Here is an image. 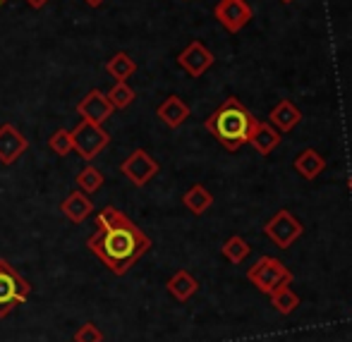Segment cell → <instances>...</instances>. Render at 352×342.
Masks as SVG:
<instances>
[{"label": "cell", "mask_w": 352, "mask_h": 342, "mask_svg": "<svg viewBox=\"0 0 352 342\" xmlns=\"http://www.w3.org/2000/svg\"><path fill=\"white\" fill-rule=\"evenodd\" d=\"M264 235L269 237L278 249H290V247L305 235V225H302L287 208H280V211H276L274 216L266 220Z\"/></svg>", "instance_id": "8992f818"}, {"label": "cell", "mask_w": 352, "mask_h": 342, "mask_svg": "<svg viewBox=\"0 0 352 342\" xmlns=\"http://www.w3.org/2000/svg\"><path fill=\"white\" fill-rule=\"evenodd\" d=\"M32 295V282L10 261L0 259V319H8L17 304H24Z\"/></svg>", "instance_id": "3957f363"}, {"label": "cell", "mask_w": 352, "mask_h": 342, "mask_svg": "<svg viewBox=\"0 0 352 342\" xmlns=\"http://www.w3.org/2000/svg\"><path fill=\"white\" fill-rule=\"evenodd\" d=\"M269 122L276 127V130L280 132V135H285V132L295 130V127L302 122V111H300V108H297L292 101H287V98H283L280 103H276V106L271 108V113H269Z\"/></svg>", "instance_id": "4fadbf2b"}, {"label": "cell", "mask_w": 352, "mask_h": 342, "mask_svg": "<svg viewBox=\"0 0 352 342\" xmlns=\"http://www.w3.org/2000/svg\"><path fill=\"white\" fill-rule=\"evenodd\" d=\"M213 62H216V56H213V53L204 46V43L197 41V38L187 43L185 51L177 56V65L185 69V72L190 74L192 79L204 77V74L213 67Z\"/></svg>", "instance_id": "9c48e42d"}, {"label": "cell", "mask_w": 352, "mask_h": 342, "mask_svg": "<svg viewBox=\"0 0 352 342\" xmlns=\"http://www.w3.org/2000/svg\"><path fill=\"white\" fill-rule=\"evenodd\" d=\"M256 120H259V117L252 115V111L247 106H242L240 98L230 96L206 117L204 127L223 148L235 153V151H240L245 144H250V135H252V130H254Z\"/></svg>", "instance_id": "7a4b0ae2"}, {"label": "cell", "mask_w": 352, "mask_h": 342, "mask_svg": "<svg viewBox=\"0 0 352 342\" xmlns=\"http://www.w3.org/2000/svg\"><path fill=\"white\" fill-rule=\"evenodd\" d=\"M87 249L113 275L122 277L151 249V240L122 211H118L116 206H106L94 220V232L87 240Z\"/></svg>", "instance_id": "6da1fadb"}, {"label": "cell", "mask_w": 352, "mask_h": 342, "mask_svg": "<svg viewBox=\"0 0 352 342\" xmlns=\"http://www.w3.org/2000/svg\"><path fill=\"white\" fill-rule=\"evenodd\" d=\"M182 206H185L192 216H204L213 206V194L204 185H192L190 190L182 194Z\"/></svg>", "instance_id": "ac0fdd59"}, {"label": "cell", "mask_w": 352, "mask_h": 342, "mask_svg": "<svg viewBox=\"0 0 352 342\" xmlns=\"http://www.w3.org/2000/svg\"><path fill=\"white\" fill-rule=\"evenodd\" d=\"M292 168H295V172H300V177H305V180H316V177L326 170V158L321 156L316 148H302L295 161H292Z\"/></svg>", "instance_id": "2e32d148"}, {"label": "cell", "mask_w": 352, "mask_h": 342, "mask_svg": "<svg viewBox=\"0 0 352 342\" xmlns=\"http://www.w3.org/2000/svg\"><path fill=\"white\" fill-rule=\"evenodd\" d=\"M74 342H103L106 338H103V330L98 328L96 323H84L79 326V330L72 335Z\"/></svg>", "instance_id": "d4e9b609"}, {"label": "cell", "mask_w": 352, "mask_h": 342, "mask_svg": "<svg viewBox=\"0 0 352 342\" xmlns=\"http://www.w3.org/2000/svg\"><path fill=\"white\" fill-rule=\"evenodd\" d=\"M247 280L261 292V295H271L283 285L292 282V271L287 269L283 261L274 259V256H261L250 271H247Z\"/></svg>", "instance_id": "277c9868"}, {"label": "cell", "mask_w": 352, "mask_h": 342, "mask_svg": "<svg viewBox=\"0 0 352 342\" xmlns=\"http://www.w3.org/2000/svg\"><path fill=\"white\" fill-rule=\"evenodd\" d=\"M348 190H350V194H352V175H350V180H348Z\"/></svg>", "instance_id": "83f0119b"}, {"label": "cell", "mask_w": 352, "mask_h": 342, "mask_svg": "<svg viewBox=\"0 0 352 342\" xmlns=\"http://www.w3.org/2000/svg\"><path fill=\"white\" fill-rule=\"evenodd\" d=\"M221 254H223V259L230 261L232 266H240L242 261H245L247 256L252 254V247H250V242H247L245 237L232 235V237H228V240L223 242Z\"/></svg>", "instance_id": "d6986e66"}, {"label": "cell", "mask_w": 352, "mask_h": 342, "mask_svg": "<svg viewBox=\"0 0 352 342\" xmlns=\"http://www.w3.org/2000/svg\"><path fill=\"white\" fill-rule=\"evenodd\" d=\"M269 299H271V306H274L280 316H290L292 311L300 306V295H297L290 285H283L278 290H274L269 295Z\"/></svg>", "instance_id": "ffe728a7"}, {"label": "cell", "mask_w": 352, "mask_h": 342, "mask_svg": "<svg viewBox=\"0 0 352 342\" xmlns=\"http://www.w3.org/2000/svg\"><path fill=\"white\" fill-rule=\"evenodd\" d=\"M84 3H87L89 8H98V5H103L106 0H84Z\"/></svg>", "instance_id": "4316f807"}, {"label": "cell", "mask_w": 352, "mask_h": 342, "mask_svg": "<svg viewBox=\"0 0 352 342\" xmlns=\"http://www.w3.org/2000/svg\"><path fill=\"white\" fill-rule=\"evenodd\" d=\"M3 3H5V0H0V5H3Z\"/></svg>", "instance_id": "f546056e"}, {"label": "cell", "mask_w": 352, "mask_h": 342, "mask_svg": "<svg viewBox=\"0 0 352 342\" xmlns=\"http://www.w3.org/2000/svg\"><path fill=\"white\" fill-rule=\"evenodd\" d=\"M74 182H77V187L84 192V194H94V192H98V190L103 187L106 177H103V172L98 170V168L87 166V168H82V170L77 172Z\"/></svg>", "instance_id": "7402d4cb"}, {"label": "cell", "mask_w": 352, "mask_h": 342, "mask_svg": "<svg viewBox=\"0 0 352 342\" xmlns=\"http://www.w3.org/2000/svg\"><path fill=\"white\" fill-rule=\"evenodd\" d=\"M113 111H116V108L111 106L106 93L98 91V89H91V91L77 103L79 117H82V120H89V122H96V125H103V122L113 115Z\"/></svg>", "instance_id": "8fae6325"}, {"label": "cell", "mask_w": 352, "mask_h": 342, "mask_svg": "<svg viewBox=\"0 0 352 342\" xmlns=\"http://www.w3.org/2000/svg\"><path fill=\"white\" fill-rule=\"evenodd\" d=\"M106 72L111 74L116 82H127V79L137 72V62L132 60L125 51H120V53H116V56H111V60L106 62Z\"/></svg>", "instance_id": "44dd1931"}, {"label": "cell", "mask_w": 352, "mask_h": 342, "mask_svg": "<svg viewBox=\"0 0 352 342\" xmlns=\"http://www.w3.org/2000/svg\"><path fill=\"white\" fill-rule=\"evenodd\" d=\"M156 115H158V120H161L166 127H170V130H177V127L185 125L187 117H190V106H187V103L182 101L180 96H168L166 101H163L161 106L156 108Z\"/></svg>", "instance_id": "5bb4252c"}, {"label": "cell", "mask_w": 352, "mask_h": 342, "mask_svg": "<svg viewBox=\"0 0 352 342\" xmlns=\"http://www.w3.org/2000/svg\"><path fill=\"white\" fill-rule=\"evenodd\" d=\"M166 287H168V292H170V297L175 301H190L192 297L199 292V280H197L190 271L180 269V271H175V273L168 277Z\"/></svg>", "instance_id": "9a60e30c"}, {"label": "cell", "mask_w": 352, "mask_h": 342, "mask_svg": "<svg viewBox=\"0 0 352 342\" xmlns=\"http://www.w3.org/2000/svg\"><path fill=\"white\" fill-rule=\"evenodd\" d=\"M60 211L65 213L67 220L79 225V223H84L94 213V204H91V199H89V194H84L82 190H77L65 196V201L60 204Z\"/></svg>", "instance_id": "e0dca14e"}, {"label": "cell", "mask_w": 352, "mask_h": 342, "mask_svg": "<svg viewBox=\"0 0 352 342\" xmlns=\"http://www.w3.org/2000/svg\"><path fill=\"white\" fill-rule=\"evenodd\" d=\"M29 3V8H34V10H41V8H46L51 0H27Z\"/></svg>", "instance_id": "484cf974"}, {"label": "cell", "mask_w": 352, "mask_h": 342, "mask_svg": "<svg viewBox=\"0 0 352 342\" xmlns=\"http://www.w3.org/2000/svg\"><path fill=\"white\" fill-rule=\"evenodd\" d=\"M213 17L218 19V24L226 32L237 34L252 22L254 10L247 0H218L216 8H213Z\"/></svg>", "instance_id": "ba28073f"}, {"label": "cell", "mask_w": 352, "mask_h": 342, "mask_svg": "<svg viewBox=\"0 0 352 342\" xmlns=\"http://www.w3.org/2000/svg\"><path fill=\"white\" fill-rule=\"evenodd\" d=\"M280 141H283V135L276 130L274 125H271V122L256 120L254 130H252V135H250V144L254 146L256 153H261V156H271V153L280 146Z\"/></svg>", "instance_id": "7c38bea8"}, {"label": "cell", "mask_w": 352, "mask_h": 342, "mask_svg": "<svg viewBox=\"0 0 352 342\" xmlns=\"http://www.w3.org/2000/svg\"><path fill=\"white\" fill-rule=\"evenodd\" d=\"M280 3H295V0H280Z\"/></svg>", "instance_id": "f1b7e54d"}, {"label": "cell", "mask_w": 352, "mask_h": 342, "mask_svg": "<svg viewBox=\"0 0 352 342\" xmlns=\"http://www.w3.org/2000/svg\"><path fill=\"white\" fill-rule=\"evenodd\" d=\"M27 148H29V139L24 137L17 127L10 125V122H5V125L0 127V163H3V166L17 163L19 158L27 153Z\"/></svg>", "instance_id": "30bf717a"}, {"label": "cell", "mask_w": 352, "mask_h": 342, "mask_svg": "<svg viewBox=\"0 0 352 342\" xmlns=\"http://www.w3.org/2000/svg\"><path fill=\"white\" fill-rule=\"evenodd\" d=\"M106 98L111 101V106L116 108V111H125L127 106H132V101L137 98V93L127 82H116L111 91L106 93Z\"/></svg>", "instance_id": "603a6c76"}, {"label": "cell", "mask_w": 352, "mask_h": 342, "mask_svg": "<svg viewBox=\"0 0 352 342\" xmlns=\"http://www.w3.org/2000/svg\"><path fill=\"white\" fill-rule=\"evenodd\" d=\"M70 137H72V151H77L79 158H84L87 163H91L111 144V135L103 130V125H96V122H89V120L77 122V127L70 132Z\"/></svg>", "instance_id": "5b68a950"}, {"label": "cell", "mask_w": 352, "mask_h": 342, "mask_svg": "<svg viewBox=\"0 0 352 342\" xmlns=\"http://www.w3.org/2000/svg\"><path fill=\"white\" fill-rule=\"evenodd\" d=\"M48 148H51L56 156H67L72 153V137L67 130H56L48 139Z\"/></svg>", "instance_id": "cb8c5ba5"}, {"label": "cell", "mask_w": 352, "mask_h": 342, "mask_svg": "<svg viewBox=\"0 0 352 342\" xmlns=\"http://www.w3.org/2000/svg\"><path fill=\"white\" fill-rule=\"evenodd\" d=\"M158 170H161V166H158V161L146 148H135V151L120 163V172L135 187H146L148 182L158 175Z\"/></svg>", "instance_id": "52a82bcc"}]
</instances>
